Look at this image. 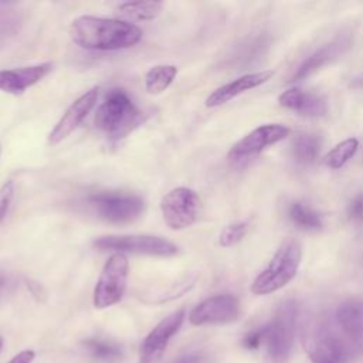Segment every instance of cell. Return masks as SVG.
I'll return each instance as SVG.
<instances>
[{
  "instance_id": "9a60e30c",
  "label": "cell",
  "mask_w": 363,
  "mask_h": 363,
  "mask_svg": "<svg viewBox=\"0 0 363 363\" xmlns=\"http://www.w3.org/2000/svg\"><path fill=\"white\" fill-rule=\"evenodd\" d=\"M52 69L51 62H43L28 67L0 71V91L11 95H20L27 88L40 82Z\"/></svg>"
},
{
  "instance_id": "4dcf8cb0",
  "label": "cell",
  "mask_w": 363,
  "mask_h": 363,
  "mask_svg": "<svg viewBox=\"0 0 363 363\" xmlns=\"http://www.w3.org/2000/svg\"><path fill=\"white\" fill-rule=\"evenodd\" d=\"M1 343H3V340H1V337H0V349H1Z\"/></svg>"
},
{
  "instance_id": "7c38bea8",
  "label": "cell",
  "mask_w": 363,
  "mask_h": 363,
  "mask_svg": "<svg viewBox=\"0 0 363 363\" xmlns=\"http://www.w3.org/2000/svg\"><path fill=\"white\" fill-rule=\"evenodd\" d=\"M184 320V311H176L162 319L143 339L139 349V363H157L169 340L179 332Z\"/></svg>"
},
{
  "instance_id": "5bb4252c",
  "label": "cell",
  "mask_w": 363,
  "mask_h": 363,
  "mask_svg": "<svg viewBox=\"0 0 363 363\" xmlns=\"http://www.w3.org/2000/svg\"><path fill=\"white\" fill-rule=\"evenodd\" d=\"M272 75H274L272 69H264V71H257V72H250V74L241 75V77L233 79L231 82H227V84L221 85L220 88H217L216 91H213L206 98L204 105L207 108H216V106L224 105L228 101H231L233 98L265 84L268 79L272 78Z\"/></svg>"
},
{
  "instance_id": "4fadbf2b",
  "label": "cell",
  "mask_w": 363,
  "mask_h": 363,
  "mask_svg": "<svg viewBox=\"0 0 363 363\" xmlns=\"http://www.w3.org/2000/svg\"><path fill=\"white\" fill-rule=\"evenodd\" d=\"M98 86H92L91 89L85 91L81 96H78L64 112L60 118L54 129L48 135V143L57 145L64 140L68 135H71L81 122L86 118V115L92 111L98 101Z\"/></svg>"
},
{
  "instance_id": "6da1fadb",
  "label": "cell",
  "mask_w": 363,
  "mask_h": 363,
  "mask_svg": "<svg viewBox=\"0 0 363 363\" xmlns=\"http://www.w3.org/2000/svg\"><path fill=\"white\" fill-rule=\"evenodd\" d=\"M142 28L136 24L95 16H81L69 26L71 40L88 51H116L136 45L142 40Z\"/></svg>"
},
{
  "instance_id": "3957f363",
  "label": "cell",
  "mask_w": 363,
  "mask_h": 363,
  "mask_svg": "<svg viewBox=\"0 0 363 363\" xmlns=\"http://www.w3.org/2000/svg\"><path fill=\"white\" fill-rule=\"evenodd\" d=\"M302 259V247L295 238L281 242L268 265L255 277L250 289L254 295H268L288 285L296 275Z\"/></svg>"
},
{
  "instance_id": "30bf717a",
  "label": "cell",
  "mask_w": 363,
  "mask_h": 363,
  "mask_svg": "<svg viewBox=\"0 0 363 363\" xmlns=\"http://www.w3.org/2000/svg\"><path fill=\"white\" fill-rule=\"evenodd\" d=\"M289 135V128L281 123H267L255 128L238 142L233 145L228 152V159L241 162L261 153L268 146L284 140Z\"/></svg>"
},
{
  "instance_id": "52a82bcc",
  "label": "cell",
  "mask_w": 363,
  "mask_h": 363,
  "mask_svg": "<svg viewBox=\"0 0 363 363\" xmlns=\"http://www.w3.org/2000/svg\"><path fill=\"white\" fill-rule=\"evenodd\" d=\"M94 248L98 251L132 252L150 257H173L179 248L172 241L156 235H105L94 240Z\"/></svg>"
},
{
  "instance_id": "7a4b0ae2",
  "label": "cell",
  "mask_w": 363,
  "mask_h": 363,
  "mask_svg": "<svg viewBox=\"0 0 363 363\" xmlns=\"http://www.w3.org/2000/svg\"><path fill=\"white\" fill-rule=\"evenodd\" d=\"M142 121V112L122 89H111L94 118L95 126L105 132L112 140L123 139L138 128Z\"/></svg>"
},
{
  "instance_id": "83f0119b",
  "label": "cell",
  "mask_w": 363,
  "mask_h": 363,
  "mask_svg": "<svg viewBox=\"0 0 363 363\" xmlns=\"http://www.w3.org/2000/svg\"><path fill=\"white\" fill-rule=\"evenodd\" d=\"M347 218L353 223H363V193L356 194L346 208Z\"/></svg>"
},
{
  "instance_id": "5b68a950",
  "label": "cell",
  "mask_w": 363,
  "mask_h": 363,
  "mask_svg": "<svg viewBox=\"0 0 363 363\" xmlns=\"http://www.w3.org/2000/svg\"><path fill=\"white\" fill-rule=\"evenodd\" d=\"M129 261L125 254L113 252L105 262L94 288L92 303L96 309H105L118 303L126 291Z\"/></svg>"
},
{
  "instance_id": "f546056e",
  "label": "cell",
  "mask_w": 363,
  "mask_h": 363,
  "mask_svg": "<svg viewBox=\"0 0 363 363\" xmlns=\"http://www.w3.org/2000/svg\"><path fill=\"white\" fill-rule=\"evenodd\" d=\"M173 363H203V356L197 352H191L177 357Z\"/></svg>"
},
{
  "instance_id": "ffe728a7",
  "label": "cell",
  "mask_w": 363,
  "mask_h": 363,
  "mask_svg": "<svg viewBox=\"0 0 363 363\" xmlns=\"http://www.w3.org/2000/svg\"><path fill=\"white\" fill-rule=\"evenodd\" d=\"M177 75V67L170 64H160L152 67L145 75V89L150 95L162 94L169 88Z\"/></svg>"
},
{
  "instance_id": "d4e9b609",
  "label": "cell",
  "mask_w": 363,
  "mask_h": 363,
  "mask_svg": "<svg viewBox=\"0 0 363 363\" xmlns=\"http://www.w3.org/2000/svg\"><path fill=\"white\" fill-rule=\"evenodd\" d=\"M247 231H248V223L247 221H237V223L228 224L221 231L218 242H220L221 247H233L244 238Z\"/></svg>"
},
{
  "instance_id": "ac0fdd59",
  "label": "cell",
  "mask_w": 363,
  "mask_h": 363,
  "mask_svg": "<svg viewBox=\"0 0 363 363\" xmlns=\"http://www.w3.org/2000/svg\"><path fill=\"white\" fill-rule=\"evenodd\" d=\"M336 320L356 343H363V298H347L336 308Z\"/></svg>"
},
{
  "instance_id": "1f68e13d",
  "label": "cell",
  "mask_w": 363,
  "mask_h": 363,
  "mask_svg": "<svg viewBox=\"0 0 363 363\" xmlns=\"http://www.w3.org/2000/svg\"><path fill=\"white\" fill-rule=\"evenodd\" d=\"M0 155H1V145H0Z\"/></svg>"
},
{
  "instance_id": "9c48e42d",
  "label": "cell",
  "mask_w": 363,
  "mask_h": 363,
  "mask_svg": "<svg viewBox=\"0 0 363 363\" xmlns=\"http://www.w3.org/2000/svg\"><path fill=\"white\" fill-rule=\"evenodd\" d=\"M200 207V197L189 187L172 189L160 201L163 221L172 230H184L196 223Z\"/></svg>"
},
{
  "instance_id": "277c9868",
  "label": "cell",
  "mask_w": 363,
  "mask_h": 363,
  "mask_svg": "<svg viewBox=\"0 0 363 363\" xmlns=\"http://www.w3.org/2000/svg\"><path fill=\"white\" fill-rule=\"evenodd\" d=\"M296 312V302L294 299H286L277 308L272 320L267 325L265 345L274 363H286L292 353Z\"/></svg>"
},
{
  "instance_id": "7402d4cb",
  "label": "cell",
  "mask_w": 363,
  "mask_h": 363,
  "mask_svg": "<svg viewBox=\"0 0 363 363\" xmlns=\"http://www.w3.org/2000/svg\"><path fill=\"white\" fill-rule=\"evenodd\" d=\"M84 349L86 356L98 363H118L123 356L116 343L104 339H86Z\"/></svg>"
},
{
  "instance_id": "4316f807",
  "label": "cell",
  "mask_w": 363,
  "mask_h": 363,
  "mask_svg": "<svg viewBox=\"0 0 363 363\" xmlns=\"http://www.w3.org/2000/svg\"><path fill=\"white\" fill-rule=\"evenodd\" d=\"M265 336H267V325L262 328H258L250 333H247L242 339V345L245 349L255 350L258 349L262 343H265Z\"/></svg>"
},
{
  "instance_id": "d6986e66",
  "label": "cell",
  "mask_w": 363,
  "mask_h": 363,
  "mask_svg": "<svg viewBox=\"0 0 363 363\" xmlns=\"http://www.w3.org/2000/svg\"><path fill=\"white\" fill-rule=\"evenodd\" d=\"M288 217L302 231H318L323 227L322 216L302 201H292L288 207Z\"/></svg>"
},
{
  "instance_id": "f1b7e54d",
  "label": "cell",
  "mask_w": 363,
  "mask_h": 363,
  "mask_svg": "<svg viewBox=\"0 0 363 363\" xmlns=\"http://www.w3.org/2000/svg\"><path fill=\"white\" fill-rule=\"evenodd\" d=\"M35 353L33 350H21L16 356H13L9 363H33Z\"/></svg>"
},
{
  "instance_id": "e0dca14e",
  "label": "cell",
  "mask_w": 363,
  "mask_h": 363,
  "mask_svg": "<svg viewBox=\"0 0 363 363\" xmlns=\"http://www.w3.org/2000/svg\"><path fill=\"white\" fill-rule=\"evenodd\" d=\"M350 44V40L347 35H339L333 38L330 43L322 45L316 51H313L308 58L303 60V62L296 68V71L292 74L289 81H301L326 65L328 62L333 61L336 57H339Z\"/></svg>"
},
{
  "instance_id": "ba28073f",
  "label": "cell",
  "mask_w": 363,
  "mask_h": 363,
  "mask_svg": "<svg viewBox=\"0 0 363 363\" xmlns=\"http://www.w3.org/2000/svg\"><path fill=\"white\" fill-rule=\"evenodd\" d=\"M302 345L312 363H345L347 350L340 337L323 322L302 330Z\"/></svg>"
},
{
  "instance_id": "484cf974",
  "label": "cell",
  "mask_w": 363,
  "mask_h": 363,
  "mask_svg": "<svg viewBox=\"0 0 363 363\" xmlns=\"http://www.w3.org/2000/svg\"><path fill=\"white\" fill-rule=\"evenodd\" d=\"M14 190H16V186L13 180H7L0 186V224L3 223V220L9 213V208L14 197Z\"/></svg>"
},
{
  "instance_id": "cb8c5ba5",
  "label": "cell",
  "mask_w": 363,
  "mask_h": 363,
  "mask_svg": "<svg viewBox=\"0 0 363 363\" xmlns=\"http://www.w3.org/2000/svg\"><path fill=\"white\" fill-rule=\"evenodd\" d=\"M359 140L356 138H349L332 147L325 156V164L330 169H340L345 166L357 152Z\"/></svg>"
},
{
  "instance_id": "8992f818",
  "label": "cell",
  "mask_w": 363,
  "mask_h": 363,
  "mask_svg": "<svg viewBox=\"0 0 363 363\" xmlns=\"http://www.w3.org/2000/svg\"><path fill=\"white\" fill-rule=\"evenodd\" d=\"M88 203L99 218L112 224L132 223L145 211L143 199L130 193L101 191L91 194Z\"/></svg>"
},
{
  "instance_id": "2e32d148",
  "label": "cell",
  "mask_w": 363,
  "mask_h": 363,
  "mask_svg": "<svg viewBox=\"0 0 363 363\" xmlns=\"http://www.w3.org/2000/svg\"><path fill=\"white\" fill-rule=\"evenodd\" d=\"M281 106L306 118H319L328 112L325 98L315 92H308L301 88H289L278 96Z\"/></svg>"
},
{
  "instance_id": "44dd1931",
  "label": "cell",
  "mask_w": 363,
  "mask_h": 363,
  "mask_svg": "<svg viewBox=\"0 0 363 363\" xmlns=\"http://www.w3.org/2000/svg\"><path fill=\"white\" fill-rule=\"evenodd\" d=\"M320 147H322V140L318 135L301 133L294 140L292 155H294L296 163L308 166L318 159Z\"/></svg>"
},
{
  "instance_id": "8fae6325",
  "label": "cell",
  "mask_w": 363,
  "mask_h": 363,
  "mask_svg": "<svg viewBox=\"0 0 363 363\" xmlns=\"http://www.w3.org/2000/svg\"><path fill=\"white\" fill-rule=\"evenodd\" d=\"M240 302L235 296L223 294L214 295L199 305H196L190 315L189 322L194 326L203 325H225L238 319Z\"/></svg>"
},
{
  "instance_id": "603a6c76",
  "label": "cell",
  "mask_w": 363,
  "mask_h": 363,
  "mask_svg": "<svg viewBox=\"0 0 363 363\" xmlns=\"http://www.w3.org/2000/svg\"><path fill=\"white\" fill-rule=\"evenodd\" d=\"M163 9L162 1H126L118 6V11L130 20L143 21L156 18Z\"/></svg>"
}]
</instances>
